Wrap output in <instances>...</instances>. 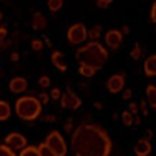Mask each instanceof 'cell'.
<instances>
[{
	"instance_id": "obj_1",
	"label": "cell",
	"mask_w": 156,
	"mask_h": 156,
	"mask_svg": "<svg viewBox=\"0 0 156 156\" xmlns=\"http://www.w3.org/2000/svg\"><path fill=\"white\" fill-rule=\"evenodd\" d=\"M70 148L75 156H110L113 141L100 125L83 123L72 131Z\"/></svg>"
},
{
	"instance_id": "obj_2",
	"label": "cell",
	"mask_w": 156,
	"mask_h": 156,
	"mask_svg": "<svg viewBox=\"0 0 156 156\" xmlns=\"http://www.w3.org/2000/svg\"><path fill=\"white\" fill-rule=\"evenodd\" d=\"M108 50L101 45L100 42H93L83 45L81 48H78L75 58L78 63H88V65L95 66L96 70H101L105 66L106 60H108Z\"/></svg>"
},
{
	"instance_id": "obj_3",
	"label": "cell",
	"mask_w": 156,
	"mask_h": 156,
	"mask_svg": "<svg viewBox=\"0 0 156 156\" xmlns=\"http://www.w3.org/2000/svg\"><path fill=\"white\" fill-rule=\"evenodd\" d=\"M15 115L23 121H33L42 115V103L37 96H22L15 101Z\"/></svg>"
},
{
	"instance_id": "obj_4",
	"label": "cell",
	"mask_w": 156,
	"mask_h": 156,
	"mask_svg": "<svg viewBox=\"0 0 156 156\" xmlns=\"http://www.w3.org/2000/svg\"><path fill=\"white\" fill-rule=\"evenodd\" d=\"M45 146L48 150H51L57 156H66L68 153V148H66V143L63 140L62 133L60 131H50L45 138Z\"/></svg>"
},
{
	"instance_id": "obj_5",
	"label": "cell",
	"mask_w": 156,
	"mask_h": 156,
	"mask_svg": "<svg viewBox=\"0 0 156 156\" xmlns=\"http://www.w3.org/2000/svg\"><path fill=\"white\" fill-rule=\"evenodd\" d=\"M88 38V30L81 22H76L66 30V40L70 45H81Z\"/></svg>"
},
{
	"instance_id": "obj_6",
	"label": "cell",
	"mask_w": 156,
	"mask_h": 156,
	"mask_svg": "<svg viewBox=\"0 0 156 156\" xmlns=\"http://www.w3.org/2000/svg\"><path fill=\"white\" fill-rule=\"evenodd\" d=\"M5 144L12 151H20V150H23V148L27 146V138H25L23 135H20V133L13 131V133H10V135H7Z\"/></svg>"
},
{
	"instance_id": "obj_7",
	"label": "cell",
	"mask_w": 156,
	"mask_h": 156,
	"mask_svg": "<svg viewBox=\"0 0 156 156\" xmlns=\"http://www.w3.org/2000/svg\"><path fill=\"white\" fill-rule=\"evenodd\" d=\"M60 103H62V108H66V110H78L81 106L80 96L75 95L72 90H68L65 95L60 96Z\"/></svg>"
},
{
	"instance_id": "obj_8",
	"label": "cell",
	"mask_w": 156,
	"mask_h": 156,
	"mask_svg": "<svg viewBox=\"0 0 156 156\" xmlns=\"http://www.w3.org/2000/svg\"><path fill=\"white\" fill-rule=\"evenodd\" d=\"M123 88H125V75L116 73V75H111L108 80H106V90H108L110 93L116 95V93H120V91H123Z\"/></svg>"
},
{
	"instance_id": "obj_9",
	"label": "cell",
	"mask_w": 156,
	"mask_h": 156,
	"mask_svg": "<svg viewBox=\"0 0 156 156\" xmlns=\"http://www.w3.org/2000/svg\"><path fill=\"white\" fill-rule=\"evenodd\" d=\"M105 43L110 50H118L123 43V35L120 33V30H108L105 33Z\"/></svg>"
},
{
	"instance_id": "obj_10",
	"label": "cell",
	"mask_w": 156,
	"mask_h": 156,
	"mask_svg": "<svg viewBox=\"0 0 156 156\" xmlns=\"http://www.w3.org/2000/svg\"><path fill=\"white\" fill-rule=\"evenodd\" d=\"M133 150H135V154L136 156H150L151 151H153V146H151L150 140L140 138V140H136L135 148H133Z\"/></svg>"
},
{
	"instance_id": "obj_11",
	"label": "cell",
	"mask_w": 156,
	"mask_h": 156,
	"mask_svg": "<svg viewBox=\"0 0 156 156\" xmlns=\"http://www.w3.org/2000/svg\"><path fill=\"white\" fill-rule=\"evenodd\" d=\"M27 87H28V83L23 76H13L9 81V88L12 93H23L27 90Z\"/></svg>"
},
{
	"instance_id": "obj_12",
	"label": "cell",
	"mask_w": 156,
	"mask_h": 156,
	"mask_svg": "<svg viewBox=\"0 0 156 156\" xmlns=\"http://www.w3.org/2000/svg\"><path fill=\"white\" fill-rule=\"evenodd\" d=\"M143 72L148 78H154L156 76V53L150 55V57L144 58L143 63Z\"/></svg>"
},
{
	"instance_id": "obj_13",
	"label": "cell",
	"mask_w": 156,
	"mask_h": 156,
	"mask_svg": "<svg viewBox=\"0 0 156 156\" xmlns=\"http://www.w3.org/2000/svg\"><path fill=\"white\" fill-rule=\"evenodd\" d=\"M50 60H51V65H55V68H57L58 72H66L68 66H66V63H65V57H63L62 51H58V50L51 51Z\"/></svg>"
},
{
	"instance_id": "obj_14",
	"label": "cell",
	"mask_w": 156,
	"mask_h": 156,
	"mask_svg": "<svg viewBox=\"0 0 156 156\" xmlns=\"http://www.w3.org/2000/svg\"><path fill=\"white\" fill-rule=\"evenodd\" d=\"M32 27L35 30H43L47 27V17L42 12H33L32 15Z\"/></svg>"
},
{
	"instance_id": "obj_15",
	"label": "cell",
	"mask_w": 156,
	"mask_h": 156,
	"mask_svg": "<svg viewBox=\"0 0 156 156\" xmlns=\"http://www.w3.org/2000/svg\"><path fill=\"white\" fill-rule=\"evenodd\" d=\"M144 95H146V100H148L146 103L153 110H156V85H153V83L146 85V91H144Z\"/></svg>"
},
{
	"instance_id": "obj_16",
	"label": "cell",
	"mask_w": 156,
	"mask_h": 156,
	"mask_svg": "<svg viewBox=\"0 0 156 156\" xmlns=\"http://www.w3.org/2000/svg\"><path fill=\"white\" fill-rule=\"evenodd\" d=\"M96 72H98V70H96L95 66L88 65V63H80V65H78V73H80L83 78H91V76H95Z\"/></svg>"
},
{
	"instance_id": "obj_17",
	"label": "cell",
	"mask_w": 156,
	"mask_h": 156,
	"mask_svg": "<svg viewBox=\"0 0 156 156\" xmlns=\"http://www.w3.org/2000/svg\"><path fill=\"white\" fill-rule=\"evenodd\" d=\"M12 115V106L9 101L5 100H0V121H7Z\"/></svg>"
},
{
	"instance_id": "obj_18",
	"label": "cell",
	"mask_w": 156,
	"mask_h": 156,
	"mask_svg": "<svg viewBox=\"0 0 156 156\" xmlns=\"http://www.w3.org/2000/svg\"><path fill=\"white\" fill-rule=\"evenodd\" d=\"M101 25H95L91 30H88V38H91L93 42H98L100 38H101Z\"/></svg>"
},
{
	"instance_id": "obj_19",
	"label": "cell",
	"mask_w": 156,
	"mask_h": 156,
	"mask_svg": "<svg viewBox=\"0 0 156 156\" xmlns=\"http://www.w3.org/2000/svg\"><path fill=\"white\" fill-rule=\"evenodd\" d=\"M18 156H42L37 146H25L23 150H20Z\"/></svg>"
},
{
	"instance_id": "obj_20",
	"label": "cell",
	"mask_w": 156,
	"mask_h": 156,
	"mask_svg": "<svg viewBox=\"0 0 156 156\" xmlns=\"http://www.w3.org/2000/svg\"><path fill=\"white\" fill-rule=\"evenodd\" d=\"M47 7H48V10L50 12H58V10L63 7V0H48L47 2Z\"/></svg>"
},
{
	"instance_id": "obj_21",
	"label": "cell",
	"mask_w": 156,
	"mask_h": 156,
	"mask_svg": "<svg viewBox=\"0 0 156 156\" xmlns=\"http://www.w3.org/2000/svg\"><path fill=\"white\" fill-rule=\"evenodd\" d=\"M121 121H123L125 126H133L135 125V116H133L129 111H123V113H121Z\"/></svg>"
},
{
	"instance_id": "obj_22",
	"label": "cell",
	"mask_w": 156,
	"mask_h": 156,
	"mask_svg": "<svg viewBox=\"0 0 156 156\" xmlns=\"http://www.w3.org/2000/svg\"><path fill=\"white\" fill-rule=\"evenodd\" d=\"M129 57H131V60H135V62H138L140 58H141V47L138 45V43H135L131 48V51H129Z\"/></svg>"
},
{
	"instance_id": "obj_23",
	"label": "cell",
	"mask_w": 156,
	"mask_h": 156,
	"mask_svg": "<svg viewBox=\"0 0 156 156\" xmlns=\"http://www.w3.org/2000/svg\"><path fill=\"white\" fill-rule=\"evenodd\" d=\"M37 148H38V151H40V154L42 156H57L53 153L51 150H48V148L45 146V143H40V144H37Z\"/></svg>"
},
{
	"instance_id": "obj_24",
	"label": "cell",
	"mask_w": 156,
	"mask_h": 156,
	"mask_svg": "<svg viewBox=\"0 0 156 156\" xmlns=\"http://www.w3.org/2000/svg\"><path fill=\"white\" fill-rule=\"evenodd\" d=\"M0 156H17L15 151H12L7 144L0 143Z\"/></svg>"
},
{
	"instance_id": "obj_25",
	"label": "cell",
	"mask_w": 156,
	"mask_h": 156,
	"mask_svg": "<svg viewBox=\"0 0 156 156\" xmlns=\"http://www.w3.org/2000/svg\"><path fill=\"white\" fill-rule=\"evenodd\" d=\"M30 47H32V50H33V51H40V50H43V40H42V38H33V40H32V43H30Z\"/></svg>"
},
{
	"instance_id": "obj_26",
	"label": "cell",
	"mask_w": 156,
	"mask_h": 156,
	"mask_svg": "<svg viewBox=\"0 0 156 156\" xmlns=\"http://www.w3.org/2000/svg\"><path fill=\"white\" fill-rule=\"evenodd\" d=\"M38 87L43 88V90L48 88V87H50V78H48V76H40L38 78Z\"/></svg>"
},
{
	"instance_id": "obj_27",
	"label": "cell",
	"mask_w": 156,
	"mask_h": 156,
	"mask_svg": "<svg viewBox=\"0 0 156 156\" xmlns=\"http://www.w3.org/2000/svg\"><path fill=\"white\" fill-rule=\"evenodd\" d=\"M7 35H9V30H7V27H0V47L5 43Z\"/></svg>"
},
{
	"instance_id": "obj_28",
	"label": "cell",
	"mask_w": 156,
	"mask_h": 156,
	"mask_svg": "<svg viewBox=\"0 0 156 156\" xmlns=\"http://www.w3.org/2000/svg\"><path fill=\"white\" fill-rule=\"evenodd\" d=\"M50 96L51 100H55V101H57V100H60V96H62V91H60V88H51V91H50Z\"/></svg>"
},
{
	"instance_id": "obj_29",
	"label": "cell",
	"mask_w": 156,
	"mask_h": 156,
	"mask_svg": "<svg viewBox=\"0 0 156 156\" xmlns=\"http://www.w3.org/2000/svg\"><path fill=\"white\" fill-rule=\"evenodd\" d=\"M37 98H38V101L42 103V105H47V103H48V100H50V96H48V95L45 93V91H40Z\"/></svg>"
},
{
	"instance_id": "obj_30",
	"label": "cell",
	"mask_w": 156,
	"mask_h": 156,
	"mask_svg": "<svg viewBox=\"0 0 156 156\" xmlns=\"http://www.w3.org/2000/svg\"><path fill=\"white\" fill-rule=\"evenodd\" d=\"M111 3H113V0H96V5L101 7V9H108Z\"/></svg>"
},
{
	"instance_id": "obj_31",
	"label": "cell",
	"mask_w": 156,
	"mask_h": 156,
	"mask_svg": "<svg viewBox=\"0 0 156 156\" xmlns=\"http://www.w3.org/2000/svg\"><path fill=\"white\" fill-rule=\"evenodd\" d=\"M128 111L133 115V116H136V115H138V111H140V108H138V105H136V103H129V105H128Z\"/></svg>"
},
{
	"instance_id": "obj_32",
	"label": "cell",
	"mask_w": 156,
	"mask_h": 156,
	"mask_svg": "<svg viewBox=\"0 0 156 156\" xmlns=\"http://www.w3.org/2000/svg\"><path fill=\"white\" fill-rule=\"evenodd\" d=\"M150 20L156 23V2H153V5H151V12H150Z\"/></svg>"
},
{
	"instance_id": "obj_33",
	"label": "cell",
	"mask_w": 156,
	"mask_h": 156,
	"mask_svg": "<svg viewBox=\"0 0 156 156\" xmlns=\"http://www.w3.org/2000/svg\"><path fill=\"white\" fill-rule=\"evenodd\" d=\"M138 108L141 110V111H143V115H146L148 113V103H146V100H141V101H140V105H138Z\"/></svg>"
},
{
	"instance_id": "obj_34",
	"label": "cell",
	"mask_w": 156,
	"mask_h": 156,
	"mask_svg": "<svg viewBox=\"0 0 156 156\" xmlns=\"http://www.w3.org/2000/svg\"><path fill=\"white\" fill-rule=\"evenodd\" d=\"M131 96H133V90H129V88H123V98L129 100Z\"/></svg>"
},
{
	"instance_id": "obj_35",
	"label": "cell",
	"mask_w": 156,
	"mask_h": 156,
	"mask_svg": "<svg viewBox=\"0 0 156 156\" xmlns=\"http://www.w3.org/2000/svg\"><path fill=\"white\" fill-rule=\"evenodd\" d=\"M63 129H65V131H73V123L72 121H70V123H65V126H63Z\"/></svg>"
},
{
	"instance_id": "obj_36",
	"label": "cell",
	"mask_w": 156,
	"mask_h": 156,
	"mask_svg": "<svg viewBox=\"0 0 156 156\" xmlns=\"http://www.w3.org/2000/svg\"><path fill=\"white\" fill-rule=\"evenodd\" d=\"M10 60H12V62H18V60H20V55H18L17 51H13V53L10 55Z\"/></svg>"
},
{
	"instance_id": "obj_37",
	"label": "cell",
	"mask_w": 156,
	"mask_h": 156,
	"mask_svg": "<svg viewBox=\"0 0 156 156\" xmlns=\"http://www.w3.org/2000/svg\"><path fill=\"white\" fill-rule=\"evenodd\" d=\"M120 33H121V35H128V33H129V28H128V27H123V28L120 30Z\"/></svg>"
},
{
	"instance_id": "obj_38",
	"label": "cell",
	"mask_w": 156,
	"mask_h": 156,
	"mask_svg": "<svg viewBox=\"0 0 156 156\" xmlns=\"http://www.w3.org/2000/svg\"><path fill=\"white\" fill-rule=\"evenodd\" d=\"M144 138H146V140H151V138H153V131H151V129H148V131H146V136H144Z\"/></svg>"
},
{
	"instance_id": "obj_39",
	"label": "cell",
	"mask_w": 156,
	"mask_h": 156,
	"mask_svg": "<svg viewBox=\"0 0 156 156\" xmlns=\"http://www.w3.org/2000/svg\"><path fill=\"white\" fill-rule=\"evenodd\" d=\"M135 123H136V126H140V125H141V118L138 116V115L135 116Z\"/></svg>"
},
{
	"instance_id": "obj_40",
	"label": "cell",
	"mask_w": 156,
	"mask_h": 156,
	"mask_svg": "<svg viewBox=\"0 0 156 156\" xmlns=\"http://www.w3.org/2000/svg\"><path fill=\"white\" fill-rule=\"evenodd\" d=\"M55 120H57V118H55V116H51V115H50V116H47V121H50V123H53Z\"/></svg>"
},
{
	"instance_id": "obj_41",
	"label": "cell",
	"mask_w": 156,
	"mask_h": 156,
	"mask_svg": "<svg viewBox=\"0 0 156 156\" xmlns=\"http://www.w3.org/2000/svg\"><path fill=\"white\" fill-rule=\"evenodd\" d=\"M95 106H96V108H98V110H101V108H103V103H100V101H98V103H96Z\"/></svg>"
},
{
	"instance_id": "obj_42",
	"label": "cell",
	"mask_w": 156,
	"mask_h": 156,
	"mask_svg": "<svg viewBox=\"0 0 156 156\" xmlns=\"http://www.w3.org/2000/svg\"><path fill=\"white\" fill-rule=\"evenodd\" d=\"M2 20H3V13L0 12V22H2Z\"/></svg>"
},
{
	"instance_id": "obj_43",
	"label": "cell",
	"mask_w": 156,
	"mask_h": 156,
	"mask_svg": "<svg viewBox=\"0 0 156 156\" xmlns=\"http://www.w3.org/2000/svg\"><path fill=\"white\" fill-rule=\"evenodd\" d=\"M154 32H156V30H154Z\"/></svg>"
}]
</instances>
